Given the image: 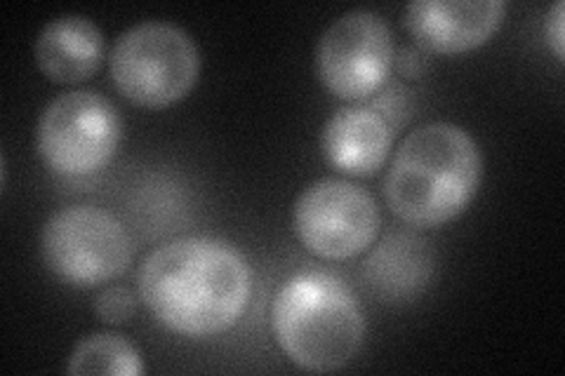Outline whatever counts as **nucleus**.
<instances>
[{
  "label": "nucleus",
  "instance_id": "39448f33",
  "mask_svg": "<svg viewBox=\"0 0 565 376\" xmlns=\"http://www.w3.org/2000/svg\"><path fill=\"white\" fill-rule=\"evenodd\" d=\"M122 137L116 106L93 89H71L52 99L39 120L35 147L47 170L83 179L111 163Z\"/></svg>",
  "mask_w": 565,
  "mask_h": 376
},
{
  "label": "nucleus",
  "instance_id": "ddd939ff",
  "mask_svg": "<svg viewBox=\"0 0 565 376\" xmlns=\"http://www.w3.org/2000/svg\"><path fill=\"white\" fill-rule=\"evenodd\" d=\"M93 311L106 325H122L128 322L137 311V299L132 290L122 288V284H111V288H104L93 303Z\"/></svg>",
  "mask_w": 565,
  "mask_h": 376
},
{
  "label": "nucleus",
  "instance_id": "0eeeda50",
  "mask_svg": "<svg viewBox=\"0 0 565 376\" xmlns=\"http://www.w3.org/2000/svg\"><path fill=\"white\" fill-rule=\"evenodd\" d=\"M382 214L373 193L340 176L316 179L292 205V228L307 253L344 261L375 243Z\"/></svg>",
  "mask_w": 565,
  "mask_h": 376
},
{
  "label": "nucleus",
  "instance_id": "4468645a",
  "mask_svg": "<svg viewBox=\"0 0 565 376\" xmlns=\"http://www.w3.org/2000/svg\"><path fill=\"white\" fill-rule=\"evenodd\" d=\"M546 35H550L554 55L563 62V55H565V6H563V0H556L550 14H546Z\"/></svg>",
  "mask_w": 565,
  "mask_h": 376
},
{
  "label": "nucleus",
  "instance_id": "f03ea898",
  "mask_svg": "<svg viewBox=\"0 0 565 376\" xmlns=\"http://www.w3.org/2000/svg\"><path fill=\"white\" fill-rule=\"evenodd\" d=\"M483 182V153L455 122H427L405 137L384 174V198L415 228H438L462 214Z\"/></svg>",
  "mask_w": 565,
  "mask_h": 376
},
{
  "label": "nucleus",
  "instance_id": "f257e3e1",
  "mask_svg": "<svg viewBox=\"0 0 565 376\" xmlns=\"http://www.w3.org/2000/svg\"><path fill=\"white\" fill-rule=\"evenodd\" d=\"M139 299L180 336L232 330L253 299V268L238 247L212 236H184L156 247L137 273Z\"/></svg>",
  "mask_w": 565,
  "mask_h": 376
},
{
  "label": "nucleus",
  "instance_id": "1a4fd4ad",
  "mask_svg": "<svg viewBox=\"0 0 565 376\" xmlns=\"http://www.w3.org/2000/svg\"><path fill=\"white\" fill-rule=\"evenodd\" d=\"M504 14V0H413L405 6L403 24L422 50L459 55L488 43Z\"/></svg>",
  "mask_w": 565,
  "mask_h": 376
},
{
  "label": "nucleus",
  "instance_id": "7ed1b4c3",
  "mask_svg": "<svg viewBox=\"0 0 565 376\" xmlns=\"http://www.w3.org/2000/svg\"><path fill=\"white\" fill-rule=\"evenodd\" d=\"M271 330L280 351L307 372H338L365 342V313L349 284L307 268L280 284L271 301Z\"/></svg>",
  "mask_w": 565,
  "mask_h": 376
},
{
  "label": "nucleus",
  "instance_id": "9d476101",
  "mask_svg": "<svg viewBox=\"0 0 565 376\" xmlns=\"http://www.w3.org/2000/svg\"><path fill=\"white\" fill-rule=\"evenodd\" d=\"M321 149L328 163L340 172L373 176L394 149V125L375 106L349 104L326 120Z\"/></svg>",
  "mask_w": 565,
  "mask_h": 376
},
{
  "label": "nucleus",
  "instance_id": "9b49d317",
  "mask_svg": "<svg viewBox=\"0 0 565 376\" xmlns=\"http://www.w3.org/2000/svg\"><path fill=\"white\" fill-rule=\"evenodd\" d=\"M35 64L52 83H83L102 66L104 33L85 14H60L35 39Z\"/></svg>",
  "mask_w": 565,
  "mask_h": 376
},
{
  "label": "nucleus",
  "instance_id": "2eb2a0df",
  "mask_svg": "<svg viewBox=\"0 0 565 376\" xmlns=\"http://www.w3.org/2000/svg\"><path fill=\"white\" fill-rule=\"evenodd\" d=\"M394 66L401 71V76H405V78H419L424 71H427V57H424L422 50L403 47L396 55Z\"/></svg>",
  "mask_w": 565,
  "mask_h": 376
},
{
  "label": "nucleus",
  "instance_id": "6e6552de",
  "mask_svg": "<svg viewBox=\"0 0 565 376\" xmlns=\"http://www.w3.org/2000/svg\"><path fill=\"white\" fill-rule=\"evenodd\" d=\"M396 62L392 26L370 10L340 14L318 39L316 74L334 97L359 104L377 95Z\"/></svg>",
  "mask_w": 565,
  "mask_h": 376
},
{
  "label": "nucleus",
  "instance_id": "423d86ee",
  "mask_svg": "<svg viewBox=\"0 0 565 376\" xmlns=\"http://www.w3.org/2000/svg\"><path fill=\"white\" fill-rule=\"evenodd\" d=\"M47 268L74 288H97L120 278L132 264V240L111 212L68 205L50 214L41 233Z\"/></svg>",
  "mask_w": 565,
  "mask_h": 376
},
{
  "label": "nucleus",
  "instance_id": "20e7f679",
  "mask_svg": "<svg viewBox=\"0 0 565 376\" xmlns=\"http://www.w3.org/2000/svg\"><path fill=\"white\" fill-rule=\"evenodd\" d=\"M109 68L122 97L145 109H166L199 83L201 50L180 24L145 20L118 35Z\"/></svg>",
  "mask_w": 565,
  "mask_h": 376
},
{
  "label": "nucleus",
  "instance_id": "f8f14e48",
  "mask_svg": "<svg viewBox=\"0 0 565 376\" xmlns=\"http://www.w3.org/2000/svg\"><path fill=\"white\" fill-rule=\"evenodd\" d=\"M68 374L90 376V374H114V376H141L145 361L141 353L126 336L99 332L81 339L68 355Z\"/></svg>",
  "mask_w": 565,
  "mask_h": 376
}]
</instances>
